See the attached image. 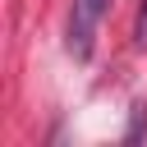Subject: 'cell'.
Here are the masks:
<instances>
[{
  "label": "cell",
  "instance_id": "obj_2",
  "mask_svg": "<svg viewBox=\"0 0 147 147\" xmlns=\"http://www.w3.org/2000/svg\"><path fill=\"white\" fill-rule=\"evenodd\" d=\"M133 37H138V46H147V0L138 5V28H133Z\"/></svg>",
  "mask_w": 147,
  "mask_h": 147
},
{
  "label": "cell",
  "instance_id": "obj_1",
  "mask_svg": "<svg viewBox=\"0 0 147 147\" xmlns=\"http://www.w3.org/2000/svg\"><path fill=\"white\" fill-rule=\"evenodd\" d=\"M106 5H110V0H74V18H69V51H74L78 60L92 55V28H96V18L106 14Z\"/></svg>",
  "mask_w": 147,
  "mask_h": 147
}]
</instances>
